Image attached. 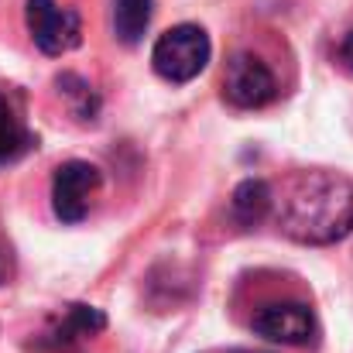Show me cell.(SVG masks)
Returning <instances> with one entry per match:
<instances>
[{
    "instance_id": "obj_1",
    "label": "cell",
    "mask_w": 353,
    "mask_h": 353,
    "mask_svg": "<svg viewBox=\"0 0 353 353\" xmlns=\"http://www.w3.org/2000/svg\"><path fill=\"white\" fill-rule=\"evenodd\" d=\"M278 230L309 247H326L353 234V182L340 172H295L274 196Z\"/></svg>"
},
{
    "instance_id": "obj_2",
    "label": "cell",
    "mask_w": 353,
    "mask_h": 353,
    "mask_svg": "<svg viewBox=\"0 0 353 353\" xmlns=\"http://www.w3.org/2000/svg\"><path fill=\"white\" fill-rule=\"evenodd\" d=\"M210 55L213 45L199 24H175L154 41L151 65L165 83H192L210 65Z\"/></svg>"
},
{
    "instance_id": "obj_3",
    "label": "cell",
    "mask_w": 353,
    "mask_h": 353,
    "mask_svg": "<svg viewBox=\"0 0 353 353\" xmlns=\"http://www.w3.org/2000/svg\"><path fill=\"white\" fill-rule=\"evenodd\" d=\"M223 97L236 110H261L278 97L274 72L254 52H236L223 69Z\"/></svg>"
},
{
    "instance_id": "obj_4",
    "label": "cell",
    "mask_w": 353,
    "mask_h": 353,
    "mask_svg": "<svg viewBox=\"0 0 353 353\" xmlns=\"http://www.w3.org/2000/svg\"><path fill=\"white\" fill-rule=\"evenodd\" d=\"M24 24L34 38V45L45 55H65L79 48L83 41V21L72 7H62L55 0H28Z\"/></svg>"
},
{
    "instance_id": "obj_5",
    "label": "cell",
    "mask_w": 353,
    "mask_h": 353,
    "mask_svg": "<svg viewBox=\"0 0 353 353\" xmlns=\"http://www.w3.org/2000/svg\"><path fill=\"white\" fill-rule=\"evenodd\" d=\"M250 330L281 347H309L316 340V316L305 302H268L254 312Z\"/></svg>"
},
{
    "instance_id": "obj_6",
    "label": "cell",
    "mask_w": 353,
    "mask_h": 353,
    "mask_svg": "<svg viewBox=\"0 0 353 353\" xmlns=\"http://www.w3.org/2000/svg\"><path fill=\"white\" fill-rule=\"evenodd\" d=\"M100 189V168L90 161H65L52 179V210L62 223H79L90 213V203Z\"/></svg>"
},
{
    "instance_id": "obj_7",
    "label": "cell",
    "mask_w": 353,
    "mask_h": 353,
    "mask_svg": "<svg viewBox=\"0 0 353 353\" xmlns=\"http://www.w3.org/2000/svg\"><path fill=\"white\" fill-rule=\"evenodd\" d=\"M107 330V316L97 309V305H65V312L59 316V323L38 340V347L41 350H72L76 343H83V340H90V336H97V333H103Z\"/></svg>"
},
{
    "instance_id": "obj_8",
    "label": "cell",
    "mask_w": 353,
    "mask_h": 353,
    "mask_svg": "<svg viewBox=\"0 0 353 353\" xmlns=\"http://www.w3.org/2000/svg\"><path fill=\"white\" fill-rule=\"evenodd\" d=\"M230 213L240 227H257L274 213V189L264 179H243L230 196Z\"/></svg>"
},
{
    "instance_id": "obj_9",
    "label": "cell",
    "mask_w": 353,
    "mask_h": 353,
    "mask_svg": "<svg viewBox=\"0 0 353 353\" xmlns=\"http://www.w3.org/2000/svg\"><path fill=\"white\" fill-rule=\"evenodd\" d=\"M151 14H154V0H114V34L123 45H137L151 24Z\"/></svg>"
},
{
    "instance_id": "obj_10",
    "label": "cell",
    "mask_w": 353,
    "mask_h": 353,
    "mask_svg": "<svg viewBox=\"0 0 353 353\" xmlns=\"http://www.w3.org/2000/svg\"><path fill=\"white\" fill-rule=\"evenodd\" d=\"M31 144H34V137L28 134V127H24V120L17 114V107L0 93V165L21 158Z\"/></svg>"
},
{
    "instance_id": "obj_11",
    "label": "cell",
    "mask_w": 353,
    "mask_h": 353,
    "mask_svg": "<svg viewBox=\"0 0 353 353\" xmlns=\"http://www.w3.org/2000/svg\"><path fill=\"white\" fill-rule=\"evenodd\" d=\"M55 86H59V93L65 97L69 110H72L79 120H93L97 117V110H100V97L93 93V86H90L83 76L65 72V76H59V79H55Z\"/></svg>"
},
{
    "instance_id": "obj_12",
    "label": "cell",
    "mask_w": 353,
    "mask_h": 353,
    "mask_svg": "<svg viewBox=\"0 0 353 353\" xmlns=\"http://www.w3.org/2000/svg\"><path fill=\"white\" fill-rule=\"evenodd\" d=\"M340 59H343V65L353 72V28L343 34V45H340Z\"/></svg>"
},
{
    "instance_id": "obj_13",
    "label": "cell",
    "mask_w": 353,
    "mask_h": 353,
    "mask_svg": "<svg viewBox=\"0 0 353 353\" xmlns=\"http://www.w3.org/2000/svg\"><path fill=\"white\" fill-rule=\"evenodd\" d=\"M0 281H3V257H0Z\"/></svg>"
}]
</instances>
